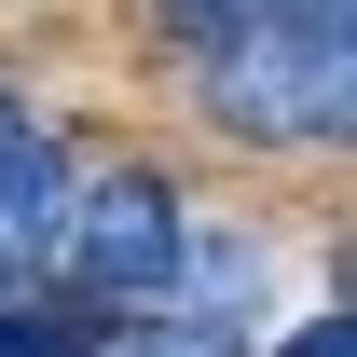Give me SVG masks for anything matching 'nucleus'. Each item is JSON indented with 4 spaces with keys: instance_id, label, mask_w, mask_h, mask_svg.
Segmentation results:
<instances>
[{
    "instance_id": "1",
    "label": "nucleus",
    "mask_w": 357,
    "mask_h": 357,
    "mask_svg": "<svg viewBox=\"0 0 357 357\" xmlns=\"http://www.w3.org/2000/svg\"><path fill=\"white\" fill-rule=\"evenodd\" d=\"M55 275L83 303H165V289H192L178 178L165 165H83L69 178V220H55Z\"/></svg>"
},
{
    "instance_id": "2",
    "label": "nucleus",
    "mask_w": 357,
    "mask_h": 357,
    "mask_svg": "<svg viewBox=\"0 0 357 357\" xmlns=\"http://www.w3.org/2000/svg\"><path fill=\"white\" fill-rule=\"evenodd\" d=\"M206 110L234 137H330V42L316 14H248L206 42Z\"/></svg>"
},
{
    "instance_id": "3",
    "label": "nucleus",
    "mask_w": 357,
    "mask_h": 357,
    "mask_svg": "<svg viewBox=\"0 0 357 357\" xmlns=\"http://www.w3.org/2000/svg\"><path fill=\"white\" fill-rule=\"evenodd\" d=\"M316 42H330V137H357V0L316 14Z\"/></svg>"
},
{
    "instance_id": "4",
    "label": "nucleus",
    "mask_w": 357,
    "mask_h": 357,
    "mask_svg": "<svg viewBox=\"0 0 357 357\" xmlns=\"http://www.w3.org/2000/svg\"><path fill=\"white\" fill-rule=\"evenodd\" d=\"M151 14H165L178 42H220V28H248V14H261V0H151Z\"/></svg>"
},
{
    "instance_id": "5",
    "label": "nucleus",
    "mask_w": 357,
    "mask_h": 357,
    "mask_svg": "<svg viewBox=\"0 0 357 357\" xmlns=\"http://www.w3.org/2000/svg\"><path fill=\"white\" fill-rule=\"evenodd\" d=\"M275 357H357V316H316V330H289Z\"/></svg>"
},
{
    "instance_id": "6",
    "label": "nucleus",
    "mask_w": 357,
    "mask_h": 357,
    "mask_svg": "<svg viewBox=\"0 0 357 357\" xmlns=\"http://www.w3.org/2000/svg\"><path fill=\"white\" fill-rule=\"evenodd\" d=\"M28 137H42V124H28V96L0 83V165H14V151H28Z\"/></svg>"
},
{
    "instance_id": "7",
    "label": "nucleus",
    "mask_w": 357,
    "mask_h": 357,
    "mask_svg": "<svg viewBox=\"0 0 357 357\" xmlns=\"http://www.w3.org/2000/svg\"><path fill=\"white\" fill-rule=\"evenodd\" d=\"M261 14H344V0H261Z\"/></svg>"
}]
</instances>
